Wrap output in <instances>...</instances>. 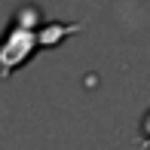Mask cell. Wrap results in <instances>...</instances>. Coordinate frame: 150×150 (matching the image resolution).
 Here are the masks:
<instances>
[{"label": "cell", "instance_id": "cell-1", "mask_svg": "<svg viewBox=\"0 0 150 150\" xmlns=\"http://www.w3.org/2000/svg\"><path fill=\"white\" fill-rule=\"evenodd\" d=\"M34 46H37V37H34L31 28H25V25H18V18L12 22V28L3 34V40H0V74H9L12 67L25 64V61L31 58Z\"/></svg>", "mask_w": 150, "mask_h": 150}]
</instances>
